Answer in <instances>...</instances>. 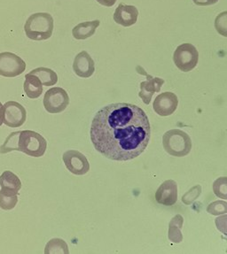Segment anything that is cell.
Listing matches in <instances>:
<instances>
[{
  "instance_id": "1",
  "label": "cell",
  "mask_w": 227,
  "mask_h": 254,
  "mask_svg": "<svg viewBox=\"0 0 227 254\" xmlns=\"http://www.w3.org/2000/svg\"><path fill=\"white\" fill-rule=\"evenodd\" d=\"M90 135L93 146L104 157L128 161L145 152L151 127L142 108L129 103H116L97 112Z\"/></svg>"
},
{
  "instance_id": "2",
  "label": "cell",
  "mask_w": 227,
  "mask_h": 254,
  "mask_svg": "<svg viewBox=\"0 0 227 254\" xmlns=\"http://www.w3.org/2000/svg\"><path fill=\"white\" fill-rule=\"evenodd\" d=\"M47 142L43 135L32 130L12 132L0 146V153L6 154L18 151L35 158L46 153Z\"/></svg>"
},
{
  "instance_id": "3",
  "label": "cell",
  "mask_w": 227,
  "mask_h": 254,
  "mask_svg": "<svg viewBox=\"0 0 227 254\" xmlns=\"http://www.w3.org/2000/svg\"><path fill=\"white\" fill-rule=\"evenodd\" d=\"M26 36L31 40H47L53 35L54 19L47 12H37L31 14L24 26Z\"/></svg>"
},
{
  "instance_id": "4",
  "label": "cell",
  "mask_w": 227,
  "mask_h": 254,
  "mask_svg": "<svg viewBox=\"0 0 227 254\" xmlns=\"http://www.w3.org/2000/svg\"><path fill=\"white\" fill-rule=\"evenodd\" d=\"M162 144L166 152L174 157H185L192 150L190 136L180 129H171L162 136Z\"/></svg>"
},
{
  "instance_id": "5",
  "label": "cell",
  "mask_w": 227,
  "mask_h": 254,
  "mask_svg": "<svg viewBox=\"0 0 227 254\" xmlns=\"http://www.w3.org/2000/svg\"><path fill=\"white\" fill-rule=\"evenodd\" d=\"M173 61L182 72H190L198 64V51L192 44H182L175 51Z\"/></svg>"
},
{
  "instance_id": "6",
  "label": "cell",
  "mask_w": 227,
  "mask_h": 254,
  "mask_svg": "<svg viewBox=\"0 0 227 254\" xmlns=\"http://www.w3.org/2000/svg\"><path fill=\"white\" fill-rule=\"evenodd\" d=\"M70 104V97L66 90L54 87L47 90L44 97V107L50 114H59L66 109Z\"/></svg>"
},
{
  "instance_id": "7",
  "label": "cell",
  "mask_w": 227,
  "mask_h": 254,
  "mask_svg": "<svg viewBox=\"0 0 227 254\" xmlns=\"http://www.w3.org/2000/svg\"><path fill=\"white\" fill-rule=\"evenodd\" d=\"M26 69V63L21 58L12 53L0 54V75L16 77Z\"/></svg>"
},
{
  "instance_id": "8",
  "label": "cell",
  "mask_w": 227,
  "mask_h": 254,
  "mask_svg": "<svg viewBox=\"0 0 227 254\" xmlns=\"http://www.w3.org/2000/svg\"><path fill=\"white\" fill-rule=\"evenodd\" d=\"M62 160L68 170L76 176H83L90 170L86 157L76 150H69L64 152Z\"/></svg>"
},
{
  "instance_id": "9",
  "label": "cell",
  "mask_w": 227,
  "mask_h": 254,
  "mask_svg": "<svg viewBox=\"0 0 227 254\" xmlns=\"http://www.w3.org/2000/svg\"><path fill=\"white\" fill-rule=\"evenodd\" d=\"M27 112L23 106L15 101H8L4 105V123L10 127H19L26 122Z\"/></svg>"
},
{
  "instance_id": "10",
  "label": "cell",
  "mask_w": 227,
  "mask_h": 254,
  "mask_svg": "<svg viewBox=\"0 0 227 254\" xmlns=\"http://www.w3.org/2000/svg\"><path fill=\"white\" fill-rule=\"evenodd\" d=\"M178 106V99L177 95L169 91L158 95L153 104L154 112L162 117L172 115Z\"/></svg>"
},
{
  "instance_id": "11",
  "label": "cell",
  "mask_w": 227,
  "mask_h": 254,
  "mask_svg": "<svg viewBox=\"0 0 227 254\" xmlns=\"http://www.w3.org/2000/svg\"><path fill=\"white\" fill-rule=\"evenodd\" d=\"M157 203L166 206L175 205L178 200V185L173 180H167L161 184L155 192Z\"/></svg>"
},
{
  "instance_id": "12",
  "label": "cell",
  "mask_w": 227,
  "mask_h": 254,
  "mask_svg": "<svg viewBox=\"0 0 227 254\" xmlns=\"http://www.w3.org/2000/svg\"><path fill=\"white\" fill-rule=\"evenodd\" d=\"M73 70L75 74L79 77L89 78L94 74V62L87 52L83 51L76 56L73 63Z\"/></svg>"
},
{
  "instance_id": "13",
  "label": "cell",
  "mask_w": 227,
  "mask_h": 254,
  "mask_svg": "<svg viewBox=\"0 0 227 254\" xmlns=\"http://www.w3.org/2000/svg\"><path fill=\"white\" fill-rule=\"evenodd\" d=\"M143 74L147 75L148 80L141 82V91L139 96L146 105H149V103L152 100L153 95L156 92H160L161 86L165 81L161 78L153 77L149 75L146 72H143Z\"/></svg>"
},
{
  "instance_id": "14",
  "label": "cell",
  "mask_w": 227,
  "mask_h": 254,
  "mask_svg": "<svg viewBox=\"0 0 227 254\" xmlns=\"http://www.w3.org/2000/svg\"><path fill=\"white\" fill-rule=\"evenodd\" d=\"M139 11L134 5L120 4L114 13V20L117 24L131 27L138 21Z\"/></svg>"
},
{
  "instance_id": "15",
  "label": "cell",
  "mask_w": 227,
  "mask_h": 254,
  "mask_svg": "<svg viewBox=\"0 0 227 254\" xmlns=\"http://www.w3.org/2000/svg\"><path fill=\"white\" fill-rule=\"evenodd\" d=\"M99 24H100V21L99 20L81 22L72 29L73 37L77 40H84L86 38H89L92 35H94L96 29L99 27Z\"/></svg>"
},
{
  "instance_id": "16",
  "label": "cell",
  "mask_w": 227,
  "mask_h": 254,
  "mask_svg": "<svg viewBox=\"0 0 227 254\" xmlns=\"http://www.w3.org/2000/svg\"><path fill=\"white\" fill-rule=\"evenodd\" d=\"M24 91L29 99H37L43 93V84L37 76L34 74L25 75Z\"/></svg>"
},
{
  "instance_id": "17",
  "label": "cell",
  "mask_w": 227,
  "mask_h": 254,
  "mask_svg": "<svg viewBox=\"0 0 227 254\" xmlns=\"http://www.w3.org/2000/svg\"><path fill=\"white\" fill-rule=\"evenodd\" d=\"M0 186L3 190L19 194V190L21 188V182L20 178L13 173L4 171L0 176Z\"/></svg>"
},
{
  "instance_id": "18",
  "label": "cell",
  "mask_w": 227,
  "mask_h": 254,
  "mask_svg": "<svg viewBox=\"0 0 227 254\" xmlns=\"http://www.w3.org/2000/svg\"><path fill=\"white\" fill-rule=\"evenodd\" d=\"M29 74H34L41 81L45 86H54L58 82V75L54 70L47 67H38L30 71Z\"/></svg>"
},
{
  "instance_id": "19",
  "label": "cell",
  "mask_w": 227,
  "mask_h": 254,
  "mask_svg": "<svg viewBox=\"0 0 227 254\" xmlns=\"http://www.w3.org/2000/svg\"><path fill=\"white\" fill-rule=\"evenodd\" d=\"M184 223V218L180 214L175 215L169 224V239L170 242L178 244L183 240L181 230Z\"/></svg>"
},
{
  "instance_id": "20",
  "label": "cell",
  "mask_w": 227,
  "mask_h": 254,
  "mask_svg": "<svg viewBox=\"0 0 227 254\" xmlns=\"http://www.w3.org/2000/svg\"><path fill=\"white\" fill-rule=\"evenodd\" d=\"M46 254H69V247L67 243L61 238H54L51 239L49 242L46 244Z\"/></svg>"
},
{
  "instance_id": "21",
  "label": "cell",
  "mask_w": 227,
  "mask_h": 254,
  "mask_svg": "<svg viewBox=\"0 0 227 254\" xmlns=\"http://www.w3.org/2000/svg\"><path fill=\"white\" fill-rule=\"evenodd\" d=\"M18 203V194L16 193L0 190V208L3 210H12Z\"/></svg>"
},
{
  "instance_id": "22",
  "label": "cell",
  "mask_w": 227,
  "mask_h": 254,
  "mask_svg": "<svg viewBox=\"0 0 227 254\" xmlns=\"http://www.w3.org/2000/svg\"><path fill=\"white\" fill-rule=\"evenodd\" d=\"M213 190L217 197L222 199L227 198V177L218 178L213 184Z\"/></svg>"
},
{
  "instance_id": "23",
  "label": "cell",
  "mask_w": 227,
  "mask_h": 254,
  "mask_svg": "<svg viewBox=\"0 0 227 254\" xmlns=\"http://www.w3.org/2000/svg\"><path fill=\"white\" fill-rule=\"evenodd\" d=\"M207 212L212 215H221L227 213V203L226 201H215L207 207Z\"/></svg>"
},
{
  "instance_id": "24",
  "label": "cell",
  "mask_w": 227,
  "mask_h": 254,
  "mask_svg": "<svg viewBox=\"0 0 227 254\" xmlns=\"http://www.w3.org/2000/svg\"><path fill=\"white\" fill-rule=\"evenodd\" d=\"M201 194H202V186L195 185L182 197V202L185 205H191L194 200H196L200 197Z\"/></svg>"
},
{
  "instance_id": "25",
  "label": "cell",
  "mask_w": 227,
  "mask_h": 254,
  "mask_svg": "<svg viewBox=\"0 0 227 254\" xmlns=\"http://www.w3.org/2000/svg\"><path fill=\"white\" fill-rule=\"evenodd\" d=\"M227 12H224L219 14V16L216 19V29L218 30L219 34H221L224 37H227Z\"/></svg>"
},
{
  "instance_id": "26",
  "label": "cell",
  "mask_w": 227,
  "mask_h": 254,
  "mask_svg": "<svg viewBox=\"0 0 227 254\" xmlns=\"http://www.w3.org/2000/svg\"><path fill=\"white\" fill-rule=\"evenodd\" d=\"M194 3L200 6H207V5H211V4L218 3L219 0H193Z\"/></svg>"
},
{
  "instance_id": "27",
  "label": "cell",
  "mask_w": 227,
  "mask_h": 254,
  "mask_svg": "<svg viewBox=\"0 0 227 254\" xmlns=\"http://www.w3.org/2000/svg\"><path fill=\"white\" fill-rule=\"evenodd\" d=\"M96 1L104 6H108V7L113 6L116 2V0H96Z\"/></svg>"
},
{
  "instance_id": "28",
  "label": "cell",
  "mask_w": 227,
  "mask_h": 254,
  "mask_svg": "<svg viewBox=\"0 0 227 254\" xmlns=\"http://www.w3.org/2000/svg\"><path fill=\"white\" fill-rule=\"evenodd\" d=\"M4 123V106L0 102V126Z\"/></svg>"
}]
</instances>
